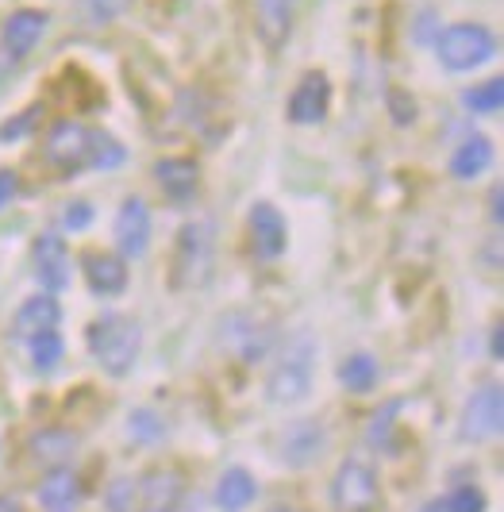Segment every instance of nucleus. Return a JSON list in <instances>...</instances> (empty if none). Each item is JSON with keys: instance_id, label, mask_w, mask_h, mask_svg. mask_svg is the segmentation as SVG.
<instances>
[{"instance_id": "nucleus-1", "label": "nucleus", "mask_w": 504, "mask_h": 512, "mask_svg": "<svg viewBox=\"0 0 504 512\" xmlns=\"http://www.w3.org/2000/svg\"><path fill=\"white\" fill-rule=\"evenodd\" d=\"M212 266H216V224L212 220H189L177 231L170 285L174 289H201L212 278Z\"/></svg>"}, {"instance_id": "nucleus-2", "label": "nucleus", "mask_w": 504, "mask_h": 512, "mask_svg": "<svg viewBox=\"0 0 504 512\" xmlns=\"http://www.w3.org/2000/svg\"><path fill=\"white\" fill-rule=\"evenodd\" d=\"M139 343H143L139 324L127 320V316H101V320L89 324V351H93V359L101 362L108 374H116V378L135 366Z\"/></svg>"}, {"instance_id": "nucleus-3", "label": "nucleus", "mask_w": 504, "mask_h": 512, "mask_svg": "<svg viewBox=\"0 0 504 512\" xmlns=\"http://www.w3.org/2000/svg\"><path fill=\"white\" fill-rule=\"evenodd\" d=\"M312 359H316L312 335H297L293 347H289V351L281 355L278 366H274L270 385H266V393H270L274 405H293V401H301L304 393L312 389Z\"/></svg>"}, {"instance_id": "nucleus-4", "label": "nucleus", "mask_w": 504, "mask_h": 512, "mask_svg": "<svg viewBox=\"0 0 504 512\" xmlns=\"http://www.w3.org/2000/svg\"><path fill=\"white\" fill-rule=\"evenodd\" d=\"M435 51H439V62H443L447 70L462 74V70L481 66L485 58H493L497 39H493L489 27H481V24H454V27H447V31H439Z\"/></svg>"}, {"instance_id": "nucleus-5", "label": "nucleus", "mask_w": 504, "mask_h": 512, "mask_svg": "<svg viewBox=\"0 0 504 512\" xmlns=\"http://www.w3.org/2000/svg\"><path fill=\"white\" fill-rule=\"evenodd\" d=\"M331 501L339 512H366L374 509L378 501V474L374 466L362 459H347L335 470V482H331Z\"/></svg>"}, {"instance_id": "nucleus-6", "label": "nucleus", "mask_w": 504, "mask_h": 512, "mask_svg": "<svg viewBox=\"0 0 504 512\" xmlns=\"http://www.w3.org/2000/svg\"><path fill=\"white\" fill-rule=\"evenodd\" d=\"M89 139L93 131L77 120H58L47 135V162L62 174H74L81 166H89Z\"/></svg>"}, {"instance_id": "nucleus-7", "label": "nucleus", "mask_w": 504, "mask_h": 512, "mask_svg": "<svg viewBox=\"0 0 504 512\" xmlns=\"http://www.w3.org/2000/svg\"><path fill=\"white\" fill-rule=\"evenodd\" d=\"M501 424H504L501 385H485V389H478V393L466 401V412H462V439L481 443V439L497 436Z\"/></svg>"}, {"instance_id": "nucleus-8", "label": "nucleus", "mask_w": 504, "mask_h": 512, "mask_svg": "<svg viewBox=\"0 0 504 512\" xmlns=\"http://www.w3.org/2000/svg\"><path fill=\"white\" fill-rule=\"evenodd\" d=\"M331 104V81L320 70H308L297 81V89L289 93V120L293 124H320L328 116Z\"/></svg>"}, {"instance_id": "nucleus-9", "label": "nucleus", "mask_w": 504, "mask_h": 512, "mask_svg": "<svg viewBox=\"0 0 504 512\" xmlns=\"http://www.w3.org/2000/svg\"><path fill=\"white\" fill-rule=\"evenodd\" d=\"M35 278L43 282L47 293H58V289H66L70 285V251H66V239L62 235H39L35 239Z\"/></svg>"}, {"instance_id": "nucleus-10", "label": "nucleus", "mask_w": 504, "mask_h": 512, "mask_svg": "<svg viewBox=\"0 0 504 512\" xmlns=\"http://www.w3.org/2000/svg\"><path fill=\"white\" fill-rule=\"evenodd\" d=\"M116 247L127 258H139L151 247V208L139 197H127L116 216Z\"/></svg>"}, {"instance_id": "nucleus-11", "label": "nucleus", "mask_w": 504, "mask_h": 512, "mask_svg": "<svg viewBox=\"0 0 504 512\" xmlns=\"http://www.w3.org/2000/svg\"><path fill=\"white\" fill-rule=\"evenodd\" d=\"M251 247L258 258H278L289 243V228H285V216L270 201H258L251 208Z\"/></svg>"}, {"instance_id": "nucleus-12", "label": "nucleus", "mask_w": 504, "mask_h": 512, "mask_svg": "<svg viewBox=\"0 0 504 512\" xmlns=\"http://www.w3.org/2000/svg\"><path fill=\"white\" fill-rule=\"evenodd\" d=\"M293 4L297 0H254V31L270 51H281L293 31Z\"/></svg>"}, {"instance_id": "nucleus-13", "label": "nucleus", "mask_w": 504, "mask_h": 512, "mask_svg": "<svg viewBox=\"0 0 504 512\" xmlns=\"http://www.w3.org/2000/svg\"><path fill=\"white\" fill-rule=\"evenodd\" d=\"M47 31V16L39 12V8H20V12H12L4 27H0V43H4V51L12 54V58H24L31 54V47L39 43V35Z\"/></svg>"}, {"instance_id": "nucleus-14", "label": "nucleus", "mask_w": 504, "mask_h": 512, "mask_svg": "<svg viewBox=\"0 0 504 512\" xmlns=\"http://www.w3.org/2000/svg\"><path fill=\"white\" fill-rule=\"evenodd\" d=\"M185 482L177 470H151L139 486V512H177Z\"/></svg>"}, {"instance_id": "nucleus-15", "label": "nucleus", "mask_w": 504, "mask_h": 512, "mask_svg": "<svg viewBox=\"0 0 504 512\" xmlns=\"http://www.w3.org/2000/svg\"><path fill=\"white\" fill-rule=\"evenodd\" d=\"M81 270H85V282L97 297H116L127 289V266L124 258L101 255V251H89L81 255Z\"/></svg>"}, {"instance_id": "nucleus-16", "label": "nucleus", "mask_w": 504, "mask_h": 512, "mask_svg": "<svg viewBox=\"0 0 504 512\" xmlns=\"http://www.w3.org/2000/svg\"><path fill=\"white\" fill-rule=\"evenodd\" d=\"M154 178L166 189V197L189 201V197L197 193V185H201V166H197L193 158H162V162L154 166Z\"/></svg>"}, {"instance_id": "nucleus-17", "label": "nucleus", "mask_w": 504, "mask_h": 512, "mask_svg": "<svg viewBox=\"0 0 504 512\" xmlns=\"http://www.w3.org/2000/svg\"><path fill=\"white\" fill-rule=\"evenodd\" d=\"M324 447V432H320V424L316 420H297L285 439H281V451H285V462L289 466H308V462L316 459V451Z\"/></svg>"}, {"instance_id": "nucleus-18", "label": "nucleus", "mask_w": 504, "mask_h": 512, "mask_svg": "<svg viewBox=\"0 0 504 512\" xmlns=\"http://www.w3.org/2000/svg\"><path fill=\"white\" fill-rule=\"evenodd\" d=\"M58 316H62V308H58V301H54L51 293L31 297V301H24V308L16 312V335H20V339H31V335H39V332H51V328H58Z\"/></svg>"}, {"instance_id": "nucleus-19", "label": "nucleus", "mask_w": 504, "mask_h": 512, "mask_svg": "<svg viewBox=\"0 0 504 512\" xmlns=\"http://www.w3.org/2000/svg\"><path fill=\"white\" fill-rule=\"evenodd\" d=\"M254 493H258L254 478L247 470L235 466V470H227L224 478H220V486H216V505L224 512H243L254 501Z\"/></svg>"}, {"instance_id": "nucleus-20", "label": "nucleus", "mask_w": 504, "mask_h": 512, "mask_svg": "<svg viewBox=\"0 0 504 512\" xmlns=\"http://www.w3.org/2000/svg\"><path fill=\"white\" fill-rule=\"evenodd\" d=\"M489 162H493V147H489V139L474 135V139H466V143L451 154V174L454 178H462V181H470V178H478Z\"/></svg>"}, {"instance_id": "nucleus-21", "label": "nucleus", "mask_w": 504, "mask_h": 512, "mask_svg": "<svg viewBox=\"0 0 504 512\" xmlns=\"http://www.w3.org/2000/svg\"><path fill=\"white\" fill-rule=\"evenodd\" d=\"M77 493H81V486H77L74 474L70 470H58V474H51L39 486V501H43L47 512H70L77 505Z\"/></svg>"}, {"instance_id": "nucleus-22", "label": "nucleus", "mask_w": 504, "mask_h": 512, "mask_svg": "<svg viewBox=\"0 0 504 512\" xmlns=\"http://www.w3.org/2000/svg\"><path fill=\"white\" fill-rule=\"evenodd\" d=\"M31 451H35V459L47 462V466H62V462L74 459L77 439L70 436V432H58V428H47V432H39V436L31 439Z\"/></svg>"}, {"instance_id": "nucleus-23", "label": "nucleus", "mask_w": 504, "mask_h": 512, "mask_svg": "<svg viewBox=\"0 0 504 512\" xmlns=\"http://www.w3.org/2000/svg\"><path fill=\"white\" fill-rule=\"evenodd\" d=\"M339 382L347 385L351 393H370L374 382H378V362H374V355H351V359H343Z\"/></svg>"}, {"instance_id": "nucleus-24", "label": "nucleus", "mask_w": 504, "mask_h": 512, "mask_svg": "<svg viewBox=\"0 0 504 512\" xmlns=\"http://www.w3.org/2000/svg\"><path fill=\"white\" fill-rule=\"evenodd\" d=\"M462 104H466L470 112H481V116L501 112V104H504L501 77H489V81H485V85H478V89H466V93H462Z\"/></svg>"}, {"instance_id": "nucleus-25", "label": "nucleus", "mask_w": 504, "mask_h": 512, "mask_svg": "<svg viewBox=\"0 0 504 512\" xmlns=\"http://www.w3.org/2000/svg\"><path fill=\"white\" fill-rule=\"evenodd\" d=\"M120 162H124V147L112 135L93 131V139H89V166L93 170H116Z\"/></svg>"}, {"instance_id": "nucleus-26", "label": "nucleus", "mask_w": 504, "mask_h": 512, "mask_svg": "<svg viewBox=\"0 0 504 512\" xmlns=\"http://www.w3.org/2000/svg\"><path fill=\"white\" fill-rule=\"evenodd\" d=\"M31 359H35V370H54L58 359H62V335L54 328L31 335Z\"/></svg>"}, {"instance_id": "nucleus-27", "label": "nucleus", "mask_w": 504, "mask_h": 512, "mask_svg": "<svg viewBox=\"0 0 504 512\" xmlns=\"http://www.w3.org/2000/svg\"><path fill=\"white\" fill-rule=\"evenodd\" d=\"M127 8V0H81V12H85V24L101 27L112 24L120 12Z\"/></svg>"}, {"instance_id": "nucleus-28", "label": "nucleus", "mask_w": 504, "mask_h": 512, "mask_svg": "<svg viewBox=\"0 0 504 512\" xmlns=\"http://www.w3.org/2000/svg\"><path fill=\"white\" fill-rule=\"evenodd\" d=\"M447 512H485V497L478 486H458L447 497Z\"/></svg>"}, {"instance_id": "nucleus-29", "label": "nucleus", "mask_w": 504, "mask_h": 512, "mask_svg": "<svg viewBox=\"0 0 504 512\" xmlns=\"http://www.w3.org/2000/svg\"><path fill=\"white\" fill-rule=\"evenodd\" d=\"M35 120H39V108H27L20 120H8V124H0V143H12V139H24L27 131L35 128Z\"/></svg>"}, {"instance_id": "nucleus-30", "label": "nucleus", "mask_w": 504, "mask_h": 512, "mask_svg": "<svg viewBox=\"0 0 504 512\" xmlns=\"http://www.w3.org/2000/svg\"><path fill=\"white\" fill-rule=\"evenodd\" d=\"M162 432V420L154 416V412H131V436L139 439H151Z\"/></svg>"}, {"instance_id": "nucleus-31", "label": "nucleus", "mask_w": 504, "mask_h": 512, "mask_svg": "<svg viewBox=\"0 0 504 512\" xmlns=\"http://www.w3.org/2000/svg\"><path fill=\"white\" fill-rule=\"evenodd\" d=\"M393 416H397V405H389V409H381L378 416H374V424H370V443H385V436H389V428H393Z\"/></svg>"}, {"instance_id": "nucleus-32", "label": "nucleus", "mask_w": 504, "mask_h": 512, "mask_svg": "<svg viewBox=\"0 0 504 512\" xmlns=\"http://www.w3.org/2000/svg\"><path fill=\"white\" fill-rule=\"evenodd\" d=\"M93 220V208L85 205V201H74V205L66 208V228H85Z\"/></svg>"}, {"instance_id": "nucleus-33", "label": "nucleus", "mask_w": 504, "mask_h": 512, "mask_svg": "<svg viewBox=\"0 0 504 512\" xmlns=\"http://www.w3.org/2000/svg\"><path fill=\"white\" fill-rule=\"evenodd\" d=\"M389 101H393V108H397V112H393V116H397V124H408V120H412V112H416V104L408 101L404 93H393Z\"/></svg>"}, {"instance_id": "nucleus-34", "label": "nucleus", "mask_w": 504, "mask_h": 512, "mask_svg": "<svg viewBox=\"0 0 504 512\" xmlns=\"http://www.w3.org/2000/svg\"><path fill=\"white\" fill-rule=\"evenodd\" d=\"M16 197V174L12 170H0V208Z\"/></svg>"}, {"instance_id": "nucleus-35", "label": "nucleus", "mask_w": 504, "mask_h": 512, "mask_svg": "<svg viewBox=\"0 0 504 512\" xmlns=\"http://www.w3.org/2000/svg\"><path fill=\"white\" fill-rule=\"evenodd\" d=\"M127 493H131V482H124V478H120V482H116V489H112V497H108V505H112L116 512H127Z\"/></svg>"}, {"instance_id": "nucleus-36", "label": "nucleus", "mask_w": 504, "mask_h": 512, "mask_svg": "<svg viewBox=\"0 0 504 512\" xmlns=\"http://www.w3.org/2000/svg\"><path fill=\"white\" fill-rule=\"evenodd\" d=\"M489 205H493V220H501V185H493V193H489Z\"/></svg>"}, {"instance_id": "nucleus-37", "label": "nucleus", "mask_w": 504, "mask_h": 512, "mask_svg": "<svg viewBox=\"0 0 504 512\" xmlns=\"http://www.w3.org/2000/svg\"><path fill=\"white\" fill-rule=\"evenodd\" d=\"M489 351H493V359H501V328H493V339H489Z\"/></svg>"}, {"instance_id": "nucleus-38", "label": "nucleus", "mask_w": 504, "mask_h": 512, "mask_svg": "<svg viewBox=\"0 0 504 512\" xmlns=\"http://www.w3.org/2000/svg\"><path fill=\"white\" fill-rule=\"evenodd\" d=\"M424 512H447V501H431V505Z\"/></svg>"}]
</instances>
